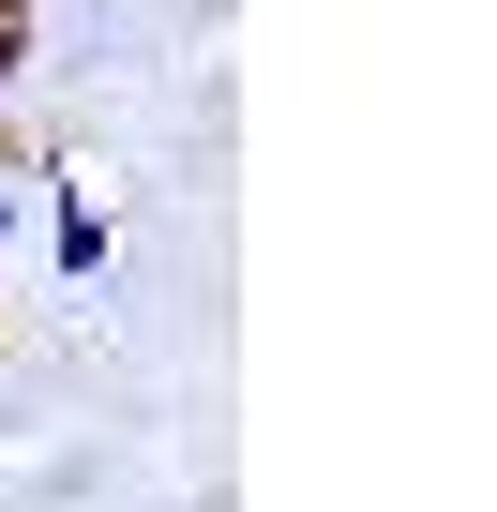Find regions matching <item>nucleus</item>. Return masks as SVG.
Segmentation results:
<instances>
[{
	"label": "nucleus",
	"instance_id": "2",
	"mask_svg": "<svg viewBox=\"0 0 497 512\" xmlns=\"http://www.w3.org/2000/svg\"><path fill=\"white\" fill-rule=\"evenodd\" d=\"M16 61H31V16H0V121H16Z\"/></svg>",
	"mask_w": 497,
	"mask_h": 512
},
{
	"label": "nucleus",
	"instance_id": "1",
	"mask_svg": "<svg viewBox=\"0 0 497 512\" xmlns=\"http://www.w3.org/2000/svg\"><path fill=\"white\" fill-rule=\"evenodd\" d=\"M106 256H121V226H106V196H91V181H61V196H46V272H61V287H91Z\"/></svg>",
	"mask_w": 497,
	"mask_h": 512
},
{
	"label": "nucleus",
	"instance_id": "4",
	"mask_svg": "<svg viewBox=\"0 0 497 512\" xmlns=\"http://www.w3.org/2000/svg\"><path fill=\"white\" fill-rule=\"evenodd\" d=\"M0 16H31V0H0Z\"/></svg>",
	"mask_w": 497,
	"mask_h": 512
},
{
	"label": "nucleus",
	"instance_id": "3",
	"mask_svg": "<svg viewBox=\"0 0 497 512\" xmlns=\"http://www.w3.org/2000/svg\"><path fill=\"white\" fill-rule=\"evenodd\" d=\"M16 226H31V196H16V166H0V241H16Z\"/></svg>",
	"mask_w": 497,
	"mask_h": 512
}]
</instances>
